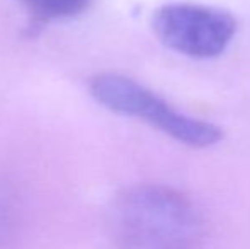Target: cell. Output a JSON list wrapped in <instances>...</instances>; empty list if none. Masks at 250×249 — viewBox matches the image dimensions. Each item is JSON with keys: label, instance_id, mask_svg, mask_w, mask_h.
Segmentation results:
<instances>
[{"label": "cell", "instance_id": "1", "mask_svg": "<svg viewBox=\"0 0 250 249\" xmlns=\"http://www.w3.org/2000/svg\"><path fill=\"white\" fill-rule=\"evenodd\" d=\"M118 249H199L203 213L189 196L164 184H136L118 193L105 213Z\"/></svg>", "mask_w": 250, "mask_h": 249}, {"label": "cell", "instance_id": "3", "mask_svg": "<svg viewBox=\"0 0 250 249\" xmlns=\"http://www.w3.org/2000/svg\"><path fill=\"white\" fill-rule=\"evenodd\" d=\"M151 27L168 50L206 60L227 50L237 31V21L216 7L177 2L155 10Z\"/></svg>", "mask_w": 250, "mask_h": 249}, {"label": "cell", "instance_id": "2", "mask_svg": "<svg viewBox=\"0 0 250 249\" xmlns=\"http://www.w3.org/2000/svg\"><path fill=\"white\" fill-rule=\"evenodd\" d=\"M90 94L109 111L142 120L189 147H211L223 138L216 125L179 113L145 86L121 73L104 72L90 79Z\"/></svg>", "mask_w": 250, "mask_h": 249}, {"label": "cell", "instance_id": "4", "mask_svg": "<svg viewBox=\"0 0 250 249\" xmlns=\"http://www.w3.org/2000/svg\"><path fill=\"white\" fill-rule=\"evenodd\" d=\"M34 17L41 21L65 19L79 16L89 7L90 0H21Z\"/></svg>", "mask_w": 250, "mask_h": 249}, {"label": "cell", "instance_id": "5", "mask_svg": "<svg viewBox=\"0 0 250 249\" xmlns=\"http://www.w3.org/2000/svg\"><path fill=\"white\" fill-rule=\"evenodd\" d=\"M17 213L16 203L10 191L0 183V249H3L12 239L16 230Z\"/></svg>", "mask_w": 250, "mask_h": 249}]
</instances>
